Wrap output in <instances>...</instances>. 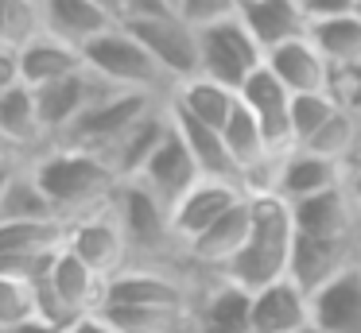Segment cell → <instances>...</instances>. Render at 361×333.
Returning a JSON list of instances; mask_svg holds the SVG:
<instances>
[{
  "mask_svg": "<svg viewBox=\"0 0 361 333\" xmlns=\"http://www.w3.org/2000/svg\"><path fill=\"white\" fill-rule=\"evenodd\" d=\"M252 229L245 248L226 263L221 279H233L237 287L257 294L260 287L280 283L291 275V252H295V221H291V201H283L272 190L249 194Z\"/></svg>",
  "mask_w": 361,
  "mask_h": 333,
  "instance_id": "1",
  "label": "cell"
},
{
  "mask_svg": "<svg viewBox=\"0 0 361 333\" xmlns=\"http://www.w3.org/2000/svg\"><path fill=\"white\" fill-rule=\"evenodd\" d=\"M32 170L63 221L109 206L121 186V178L97 151H82V147L66 144H51L47 151H39L32 159Z\"/></svg>",
  "mask_w": 361,
  "mask_h": 333,
  "instance_id": "2",
  "label": "cell"
},
{
  "mask_svg": "<svg viewBox=\"0 0 361 333\" xmlns=\"http://www.w3.org/2000/svg\"><path fill=\"white\" fill-rule=\"evenodd\" d=\"M82 58H86V66L94 70V74H102L105 82H113L117 89L156 93V97H167V93L175 89V82L164 74V66L152 58V51L125 27V23H117V27L105 31L102 39H94V43L82 51Z\"/></svg>",
  "mask_w": 361,
  "mask_h": 333,
  "instance_id": "3",
  "label": "cell"
},
{
  "mask_svg": "<svg viewBox=\"0 0 361 333\" xmlns=\"http://www.w3.org/2000/svg\"><path fill=\"white\" fill-rule=\"evenodd\" d=\"M113 213L128 237L133 263H167L175 252H183L171 232V206L159 201L144 182H121L113 194Z\"/></svg>",
  "mask_w": 361,
  "mask_h": 333,
  "instance_id": "4",
  "label": "cell"
},
{
  "mask_svg": "<svg viewBox=\"0 0 361 333\" xmlns=\"http://www.w3.org/2000/svg\"><path fill=\"white\" fill-rule=\"evenodd\" d=\"M198 51H202V74L229 89H241L268 58L241 15H226L218 23L198 27Z\"/></svg>",
  "mask_w": 361,
  "mask_h": 333,
  "instance_id": "5",
  "label": "cell"
},
{
  "mask_svg": "<svg viewBox=\"0 0 361 333\" xmlns=\"http://www.w3.org/2000/svg\"><path fill=\"white\" fill-rule=\"evenodd\" d=\"M195 291L179 271L167 263H128L121 275L105 287V306H144V310H171V314H195Z\"/></svg>",
  "mask_w": 361,
  "mask_h": 333,
  "instance_id": "6",
  "label": "cell"
},
{
  "mask_svg": "<svg viewBox=\"0 0 361 333\" xmlns=\"http://www.w3.org/2000/svg\"><path fill=\"white\" fill-rule=\"evenodd\" d=\"M159 101H167V97H156V93H113V97L90 105L86 113H82L78 120L55 139V144L105 155L136 120H140V116H148Z\"/></svg>",
  "mask_w": 361,
  "mask_h": 333,
  "instance_id": "7",
  "label": "cell"
},
{
  "mask_svg": "<svg viewBox=\"0 0 361 333\" xmlns=\"http://www.w3.org/2000/svg\"><path fill=\"white\" fill-rule=\"evenodd\" d=\"M136 39L152 51V58L164 66V74L175 85L202 74V51H198V27L183 20L179 12L152 15V20H128L125 23Z\"/></svg>",
  "mask_w": 361,
  "mask_h": 333,
  "instance_id": "8",
  "label": "cell"
},
{
  "mask_svg": "<svg viewBox=\"0 0 361 333\" xmlns=\"http://www.w3.org/2000/svg\"><path fill=\"white\" fill-rule=\"evenodd\" d=\"M66 248L105 279L121 275L133 263V248H128V237L121 229L117 213H113V201L94 209V213H82L74 221H66Z\"/></svg>",
  "mask_w": 361,
  "mask_h": 333,
  "instance_id": "9",
  "label": "cell"
},
{
  "mask_svg": "<svg viewBox=\"0 0 361 333\" xmlns=\"http://www.w3.org/2000/svg\"><path fill=\"white\" fill-rule=\"evenodd\" d=\"M361 260V232L357 237H299L295 232V252H291V279L314 294L326 287L334 275Z\"/></svg>",
  "mask_w": 361,
  "mask_h": 333,
  "instance_id": "10",
  "label": "cell"
},
{
  "mask_svg": "<svg viewBox=\"0 0 361 333\" xmlns=\"http://www.w3.org/2000/svg\"><path fill=\"white\" fill-rule=\"evenodd\" d=\"M245 186L241 182H221V178H202L195 190H187L179 201L171 206V232H175V244L187 248L190 240H198L221 213L237 206L245 198Z\"/></svg>",
  "mask_w": 361,
  "mask_h": 333,
  "instance_id": "11",
  "label": "cell"
},
{
  "mask_svg": "<svg viewBox=\"0 0 361 333\" xmlns=\"http://www.w3.org/2000/svg\"><path fill=\"white\" fill-rule=\"evenodd\" d=\"M353 163H338L326 159V155L303 151V147H291L288 155H280L272 175V194H280L283 201H303L314 198L322 190H334V186H345Z\"/></svg>",
  "mask_w": 361,
  "mask_h": 333,
  "instance_id": "12",
  "label": "cell"
},
{
  "mask_svg": "<svg viewBox=\"0 0 361 333\" xmlns=\"http://www.w3.org/2000/svg\"><path fill=\"white\" fill-rule=\"evenodd\" d=\"M237 97H241V105L260 120V128H264L268 144H272L276 151L283 155V151L295 147V139H291V101H295V93L268 70V62L237 89Z\"/></svg>",
  "mask_w": 361,
  "mask_h": 333,
  "instance_id": "13",
  "label": "cell"
},
{
  "mask_svg": "<svg viewBox=\"0 0 361 333\" xmlns=\"http://www.w3.org/2000/svg\"><path fill=\"white\" fill-rule=\"evenodd\" d=\"M291 221L299 237H357L361 232V213L350 198V186H334L314 198L291 201Z\"/></svg>",
  "mask_w": 361,
  "mask_h": 333,
  "instance_id": "14",
  "label": "cell"
},
{
  "mask_svg": "<svg viewBox=\"0 0 361 333\" xmlns=\"http://www.w3.org/2000/svg\"><path fill=\"white\" fill-rule=\"evenodd\" d=\"M264 62L291 93H330L334 66H330L326 54L314 46L311 35H299V39H288V43L272 46Z\"/></svg>",
  "mask_w": 361,
  "mask_h": 333,
  "instance_id": "15",
  "label": "cell"
},
{
  "mask_svg": "<svg viewBox=\"0 0 361 333\" xmlns=\"http://www.w3.org/2000/svg\"><path fill=\"white\" fill-rule=\"evenodd\" d=\"M136 182H144L159 201H167V206H175L183 194L195 190V186L202 182V170H198L190 147L183 144V136L175 132V124H171L167 139L159 144V151L148 159V167H144V175L136 178Z\"/></svg>",
  "mask_w": 361,
  "mask_h": 333,
  "instance_id": "16",
  "label": "cell"
},
{
  "mask_svg": "<svg viewBox=\"0 0 361 333\" xmlns=\"http://www.w3.org/2000/svg\"><path fill=\"white\" fill-rule=\"evenodd\" d=\"M167 132H171V113H167V101H159V105L152 108L148 116H140L102 159L113 167V175H117L121 182H133V178L144 175V167H148V159L159 151Z\"/></svg>",
  "mask_w": 361,
  "mask_h": 333,
  "instance_id": "17",
  "label": "cell"
},
{
  "mask_svg": "<svg viewBox=\"0 0 361 333\" xmlns=\"http://www.w3.org/2000/svg\"><path fill=\"white\" fill-rule=\"evenodd\" d=\"M249 229H252V206H249V194H245V198L237 201L229 213H221L202 237L190 240V244L183 248V256H187V263H198V268H210V271L221 275L226 263L245 248Z\"/></svg>",
  "mask_w": 361,
  "mask_h": 333,
  "instance_id": "18",
  "label": "cell"
},
{
  "mask_svg": "<svg viewBox=\"0 0 361 333\" xmlns=\"http://www.w3.org/2000/svg\"><path fill=\"white\" fill-rule=\"evenodd\" d=\"M303 325H311V294L291 275L252 294V333H295Z\"/></svg>",
  "mask_w": 361,
  "mask_h": 333,
  "instance_id": "19",
  "label": "cell"
},
{
  "mask_svg": "<svg viewBox=\"0 0 361 333\" xmlns=\"http://www.w3.org/2000/svg\"><path fill=\"white\" fill-rule=\"evenodd\" d=\"M311 322L326 333H361V260L311 294Z\"/></svg>",
  "mask_w": 361,
  "mask_h": 333,
  "instance_id": "20",
  "label": "cell"
},
{
  "mask_svg": "<svg viewBox=\"0 0 361 333\" xmlns=\"http://www.w3.org/2000/svg\"><path fill=\"white\" fill-rule=\"evenodd\" d=\"M167 113H171V124H175V132L183 136V144L190 147V155H195L202 178L241 182V170H237L233 155H229V147H226V132L214 128V124H202L198 116L183 113V108H175L171 101H167ZM241 186H245V182H241Z\"/></svg>",
  "mask_w": 361,
  "mask_h": 333,
  "instance_id": "21",
  "label": "cell"
},
{
  "mask_svg": "<svg viewBox=\"0 0 361 333\" xmlns=\"http://www.w3.org/2000/svg\"><path fill=\"white\" fill-rule=\"evenodd\" d=\"M195 329L202 333H252V291L221 279L195 302Z\"/></svg>",
  "mask_w": 361,
  "mask_h": 333,
  "instance_id": "22",
  "label": "cell"
},
{
  "mask_svg": "<svg viewBox=\"0 0 361 333\" xmlns=\"http://www.w3.org/2000/svg\"><path fill=\"white\" fill-rule=\"evenodd\" d=\"M39 4H43V31L78 46V51H86L94 39H102L105 31H113L121 23L105 8H97L94 0H39Z\"/></svg>",
  "mask_w": 361,
  "mask_h": 333,
  "instance_id": "23",
  "label": "cell"
},
{
  "mask_svg": "<svg viewBox=\"0 0 361 333\" xmlns=\"http://www.w3.org/2000/svg\"><path fill=\"white\" fill-rule=\"evenodd\" d=\"M0 132L16 151H24L27 159H35L39 151L51 147V136L43 128L39 116V101H35L32 85H12V89H0Z\"/></svg>",
  "mask_w": 361,
  "mask_h": 333,
  "instance_id": "24",
  "label": "cell"
},
{
  "mask_svg": "<svg viewBox=\"0 0 361 333\" xmlns=\"http://www.w3.org/2000/svg\"><path fill=\"white\" fill-rule=\"evenodd\" d=\"M51 287H55L59 302H63L74 318H82V314H94V310L105 306V287H109V279L97 275L86 260H78V256L63 244L55 256V263H51Z\"/></svg>",
  "mask_w": 361,
  "mask_h": 333,
  "instance_id": "25",
  "label": "cell"
},
{
  "mask_svg": "<svg viewBox=\"0 0 361 333\" xmlns=\"http://www.w3.org/2000/svg\"><path fill=\"white\" fill-rule=\"evenodd\" d=\"M20 70H24V85L43 89V85H55V82H66V77L82 74V70H86V58H82L78 46L39 31L32 43L20 46Z\"/></svg>",
  "mask_w": 361,
  "mask_h": 333,
  "instance_id": "26",
  "label": "cell"
},
{
  "mask_svg": "<svg viewBox=\"0 0 361 333\" xmlns=\"http://www.w3.org/2000/svg\"><path fill=\"white\" fill-rule=\"evenodd\" d=\"M237 15L245 20V27L257 35V43L264 46V54L272 46L288 43V39L307 35V15L295 0H241L237 4Z\"/></svg>",
  "mask_w": 361,
  "mask_h": 333,
  "instance_id": "27",
  "label": "cell"
},
{
  "mask_svg": "<svg viewBox=\"0 0 361 333\" xmlns=\"http://www.w3.org/2000/svg\"><path fill=\"white\" fill-rule=\"evenodd\" d=\"M167 101H171L175 108H183V113L198 116L202 124H214V128H226L233 108L241 105L237 89H229V85L214 82V77H206V74H195V77H187V82H179L167 93Z\"/></svg>",
  "mask_w": 361,
  "mask_h": 333,
  "instance_id": "28",
  "label": "cell"
},
{
  "mask_svg": "<svg viewBox=\"0 0 361 333\" xmlns=\"http://www.w3.org/2000/svg\"><path fill=\"white\" fill-rule=\"evenodd\" d=\"M0 221H63L51 206V198L43 194L39 178H35L32 159L16 167L8 190L0 198Z\"/></svg>",
  "mask_w": 361,
  "mask_h": 333,
  "instance_id": "29",
  "label": "cell"
},
{
  "mask_svg": "<svg viewBox=\"0 0 361 333\" xmlns=\"http://www.w3.org/2000/svg\"><path fill=\"white\" fill-rule=\"evenodd\" d=\"M307 35L314 39L322 54H326L330 66H350V62L361 58V20L357 12H345V15H330V20H314L307 27Z\"/></svg>",
  "mask_w": 361,
  "mask_h": 333,
  "instance_id": "30",
  "label": "cell"
},
{
  "mask_svg": "<svg viewBox=\"0 0 361 333\" xmlns=\"http://www.w3.org/2000/svg\"><path fill=\"white\" fill-rule=\"evenodd\" d=\"M66 244V221H0V256L59 252Z\"/></svg>",
  "mask_w": 361,
  "mask_h": 333,
  "instance_id": "31",
  "label": "cell"
},
{
  "mask_svg": "<svg viewBox=\"0 0 361 333\" xmlns=\"http://www.w3.org/2000/svg\"><path fill=\"white\" fill-rule=\"evenodd\" d=\"M338 113H342V105H338L334 93H295V101H291V139H295V147L311 144Z\"/></svg>",
  "mask_w": 361,
  "mask_h": 333,
  "instance_id": "32",
  "label": "cell"
},
{
  "mask_svg": "<svg viewBox=\"0 0 361 333\" xmlns=\"http://www.w3.org/2000/svg\"><path fill=\"white\" fill-rule=\"evenodd\" d=\"M43 31L39 0H0V46H24Z\"/></svg>",
  "mask_w": 361,
  "mask_h": 333,
  "instance_id": "33",
  "label": "cell"
},
{
  "mask_svg": "<svg viewBox=\"0 0 361 333\" xmlns=\"http://www.w3.org/2000/svg\"><path fill=\"white\" fill-rule=\"evenodd\" d=\"M39 318V302H35V287L27 279H8L0 275V333L12 325H24Z\"/></svg>",
  "mask_w": 361,
  "mask_h": 333,
  "instance_id": "34",
  "label": "cell"
},
{
  "mask_svg": "<svg viewBox=\"0 0 361 333\" xmlns=\"http://www.w3.org/2000/svg\"><path fill=\"white\" fill-rule=\"evenodd\" d=\"M237 4L241 0H175L183 20H190L195 27H206V23H218L226 15H237Z\"/></svg>",
  "mask_w": 361,
  "mask_h": 333,
  "instance_id": "35",
  "label": "cell"
},
{
  "mask_svg": "<svg viewBox=\"0 0 361 333\" xmlns=\"http://www.w3.org/2000/svg\"><path fill=\"white\" fill-rule=\"evenodd\" d=\"M330 93L338 97V105L350 108L353 116H361V58L350 66H338L330 77Z\"/></svg>",
  "mask_w": 361,
  "mask_h": 333,
  "instance_id": "36",
  "label": "cell"
},
{
  "mask_svg": "<svg viewBox=\"0 0 361 333\" xmlns=\"http://www.w3.org/2000/svg\"><path fill=\"white\" fill-rule=\"evenodd\" d=\"M295 4L303 8L307 23H314V20H330V15L353 12V8H357V0H295Z\"/></svg>",
  "mask_w": 361,
  "mask_h": 333,
  "instance_id": "37",
  "label": "cell"
},
{
  "mask_svg": "<svg viewBox=\"0 0 361 333\" xmlns=\"http://www.w3.org/2000/svg\"><path fill=\"white\" fill-rule=\"evenodd\" d=\"M121 4H125V23H128V20H152V15L179 12L171 0H121Z\"/></svg>",
  "mask_w": 361,
  "mask_h": 333,
  "instance_id": "38",
  "label": "cell"
},
{
  "mask_svg": "<svg viewBox=\"0 0 361 333\" xmlns=\"http://www.w3.org/2000/svg\"><path fill=\"white\" fill-rule=\"evenodd\" d=\"M24 82V70H20V51L16 46H0V89H12V85Z\"/></svg>",
  "mask_w": 361,
  "mask_h": 333,
  "instance_id": "39",
  "label": "cell"
},
{
  "mask_svg": "<svg viewBox=\"0 0 361 333\" xmlns=\"http://www.w3.org/2000/svg\"><path fill=\"white\" fill-rule=\"evenodd\" d=\"M63 333H121L117 325L109 322V318L102 314V310H94V314H82V318H74L71 325H66Z\"/></svg>",
  "mask_w": 361,
  "mask_h": 333,
  "instance_id": "40",
  "label": "cell"
},
{
  "mask_svg": "<svg viewBox=\"0 0 361 333\" xmlns=\"http://www.w3.org/2000/svg\"><path fill=\"white\" fill-rule=\"evenodd\" d=\"M4 333H63V329H59V325H51V322H43V318H32V322L12 325V329H4Z\"/></svg>",
  "mask_w": 361,
  "mask_h": 333,
  "instance_id": "41",
  "label": "cell"
},
{
  "mask_svg": "<svg viewBox=\"0 0 361 333\" xmlns=\"http://www.w3.org/2000/svg\"><path fill=\"white\" fill-rule=\"evenodd\" d=\"M350 198H353V206H357V213H361V163H353L350 167Z\"/></svg>",
  "mask_w": 361,
  "mask_h": 333,
  "instance_id": "42",
  "label": "cell"
},
{
  "mask_svg": "<svg viewBox=\"0 0 361 333\" xmlns=\"http://www.w3.org/2000/svg\"><path fill=\"white\" fill-rule=\"evenodd\" d=\"M20 159H27L24 151H16V147L4 139V132H0V163H20Z\"/></svg>",
  "mask_w": 361,
  "mask_h": 333,
  "instance_id": "43",
  "label": "cell"
},
{
  "mask_svg": "<svg viewBox=\"0 0 361 333\" xmlns=\"http://www.w3.org/2000/svg\"><path fill=\"white\" fill-rule=\"evenodd\" d=\"M20 163H27V159H20ZM20 163H0V198H4V190H8V182H12Z\"/></svg>",
  "mask_w": 361,
  "mask_h": 333,
  "instance_id": "44",
  "label": "cell"
},
{
  "mask_svg": "<svg viewBox=\"0 0 361 333\" xmlns=\"http://www.w3.org/2000/svg\"><path fill=\"white\" fill-rule=\"evenodd\" d=\"M94 4H97V8H105V12L113 15V20L125 23V4H121V0H94Z\"/></svg>",
  "mask_w": 361,
  "mask_h": 333,
  "instance_id": "45",
  "label": "cell"
},
{
  "mask_svg": "<svg viewBox=\"0 0 361 333\" xmlns=\"http://www.w3.org/2000/svg\"><path fill=\"white\" fill-rule=\"evenodd\" d=\"M295 333H326V329H319V325L311 322V325H303V329H295Z\"/></svg>",
  "mask_w": 361,
  "mask_h": 333,
  "instance_id": "46",
  "label": "cell"
},
{
  "mask_svg": "<svg viewBox=\"0 0 361 333\" xmlns=\"http://www.w3.org/2000/svg\"><path fill=\"white\" fill-rule=\"evenodd\" d=\"M353 12H357V20H361V0H357V8H353Z\"/></svg>",
  "mask_w": 361,
  "mask_h": 333,
  "instance_id": "47",
  "label": "cell"
},
{
  "mask_svg": "<svg viewBox=\"0 0 361 333\" xmlns=\"http://www.w3.org/2000/svg\"><path fill=\"white\" fill-rule=\"evenodd\" d=\"M187 333H202V329H195V325H190V329H187Z\"/></svg>",
  "mask_w": 361,
  "mask_h": 333,
  "instance_id": "48",
  "label": "cell"
},
{
  "mask_svg": "<svg viewBox=\"0 0 361 333\" xmlns=\"http://www.w3.org/2000/svg\"><path fill=\"white\" fill-rule=\"evenodd\" d=\"M353 163H361V155H357V159H353Z\"/></svg>",
  "mask_w": 361,
  "mask_h": 333,
  "instance_id": "49",
  "label": "cell"
},
{
  "mask_svg": "<svg viewBox=\"0 0 361 333\" xmlns=\"http://www.w3.org/2000/svg\"><path fill=\"white\" fill-rule=\"evenodd\" d=\"M171 4H175V0H171Z\"/></svg>",
  "mask_w": 361,
  "mask_h": 333,
  "instance_id": "50",
  "label": "cell"
},
{
  "mask_svg": "<svg viewBox=\"0 0 361 333\" xmlns=\"http://www.w3.org/2000/svg\"><path fill=\"white\" fill-rule=\"evenodd\" d=\"M357 155H361V151H357Z\"/></svg>",
  "mask_w": 361,
  "mask_h": 333,
  "instance_id": "51",
  "label": "cell"
}]
</instances>
